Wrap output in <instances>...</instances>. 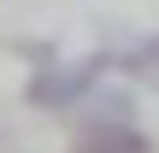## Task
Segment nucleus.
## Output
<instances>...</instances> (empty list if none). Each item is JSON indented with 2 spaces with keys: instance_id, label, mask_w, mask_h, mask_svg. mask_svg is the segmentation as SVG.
<instances>
[{
  "instance_id": "obj_1",
  "label": "nucleus",
  "mask_w": 159,
  "mask_h": 153,
  "mask_svg": "<svg viewBox=\"0 0 159 153\" xmlns=\"http://www.w3.org/2000/svg\"><path fill=\"white\" fill-rule=\"evenodd\" d=\"M106 65H112V59H106V53H94V59H77V65L35 71V77H30V100H35V106H47V112H53V106H77V100L100 83V71H106Z\"/></svg>"
},
{
  "instance_id": "obj_2",
  "label": "nucleus",
  "mask_w": 159,
  "mask_h": 153,
  "mask_svg": "<svg viewBox=\"0 0 159 153\" xmlns=\"http://www.w3.org/2000/svg\"><path fill=\"white\" fill-rule=\"evenodd\" d=\"M71 153H148V136L136 130V124H89Z\"/></svg>"
},
{
  "instance_id": "obj_3",
  "label": "nucleus",
  "mask_w": 159,
  "mask_h": 153,
  "mask_svg": "<svg viewBox=\"0 0 159 153\" xmlns=\"http://www.w3.org/2000/svg\"><path fill=\"white\" fill-rule=\"evenodd\" d=\"M89 118H94V124H130V118H136V100H130V94H94Z\"/></svg>"
},
{
  "instance_id": "obj_4",
  "label": "nucleus",
  "mask_w": 159,
  "mask_h": 153,
  "mask_svg": "<svg viewBox=\"0 0 159 153\" xmlns=\"http://www.w3.org/2000/svg\"><path fill=\"white\" fill-rule=\"evenodd\" d=\"M124 71H130V77H142V83H153V88H159V35H153V41H142V47H136V53L124 59Z\"/></svg>"
}]
</instances>
